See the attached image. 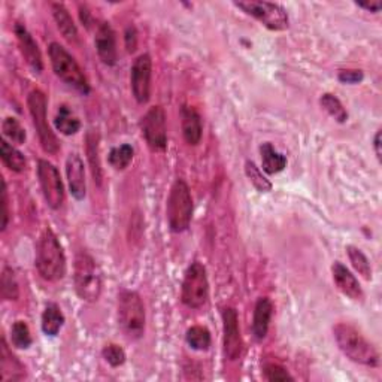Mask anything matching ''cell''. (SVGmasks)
<instances>
[{
  "instance_id": "1",
  "label": "cell",
  "mask_w": 382,
  "mask_h": 382,
  "mask_svg": "<svg viewBox=\"0 0 382 382\" xmlns=\"http://www.w3.org/2000/svg\"><path fill=\"white\" fill-rule=\"evenodd\" d=\"M36 269L45 281H60L66 275V256L59 238L51 228H45L36 245Z\"/></svg>"
},
{
  "instance_id": "2",
  "label": "cell",
  "mask_w": 382,
  "mask_h": 382,
  "mask_svg": "<svg viewBox=\"0 0 382 382\" xmlns=\"http://www.w3.org/2000/svg\"><path fill=\"white\" fill-rule=\"evenodd\" d=\"M334 341L339 350L350 358L351 362L367 367H376L379 364V354L363 334L351 324L339 322L333 327Z\"/></svg>"
},
{
  "instance_id": "3",
  "label": "cell",
  "mask_w": 382,
  "mask_h": 382,
  "mask_svg": "<svg viewBox=\"0 0 382 382\" xmlns=\"http://www.w3.org/2000/svg\"><path fill=\"white\" fill-rule=\"evenodd\" d=\"M74 282L76 294L84 302H96L102 293V273L96 260L88 252H79L75 259Z\"/></svg>"
},
{
  "instance_id": "4",
  "label": "cell",
  "mask_w": 382,
  "mask_h": 382,
  "mask_svg": "<svg viewBox=\"0 0 382 382\" xmlns=\"http://www.w3.org/2000/svg\"><path fill=\"white\" fill-rule=\"evenodd\" d=\"M166 214L169 227L175 233H182L190 227L193 218V198L190 187L184 179H177L173 182L169 193Z\"/></svg>"
},
{
  "instance_id": "5",
  "label": "cell",
  "mask_w": 382,
  "mask_h": 382,
  "mask_svg": "<svg viewBox=\"0 0 382 382\" xmlns=\"http://www.w3.org/2000/svg\"><path fill=\"white\" fill-rule=\"evenodd\" d=\"M145 306L136 292L123 290L118 294V322L129 339H141L145 333Z\"/></svg>"
},
{
  "instance_id": "6",
  "label": "cell",
  "mask_w": 382,
  "mask_h": 382,
  "mask_svg": "<svg viewBox=\"0 0 382 382\" xmlns=\"http://www.w3.org/2000/svg\"><path fill=\"white\" fill-rule=\"evenodd\" d=\"M50 62L54 74L59 76L64 84L74 87L83 95L90 93V84L83 69L74 57L60 43L53 42L48 48Z\"/></svg>"
},
{
  "instance_id": "7",
  "label": "cell",
  "mask_w": 382,
  "mask_h": 382,
  "mask_svg": "<svg viewBox=\"0 0 382 382\" xmlns=\"http://www.w3.org/2000/svg\"><path fill=\"white\" fill-rule=\"evenodd\" d=\"M27 107L42 149L46 154H57L60 151V142L46 120V96L41 90H33L27 97Z\"/></svg>"
},
{
  "instance_id": "8",
  "label": "cell",
  "mask_w": 382,
  "mask_h": 382,
  "mask_svg": "<svg viewBox=\"0 0 382 382\" xmlns=\"http://www.w3.org/2000/svg\"><path fill=\"white\" fill-rule=\"evenodd\" d=\"M210 297V282L205 266L199 261H194L189 266L184 275L181 299L185 306L190 309H200L206 305Z\"/></svg>"
},
{
  "instance_id": "9",
  "label": "cell",
  "mask_w": 382,
  "mask_h": 382,
  "mask_svg": "<svg viewBox=\"0 0 382 382\" xmlns=\"http://www.w3.org/2000/svg\"><path fill=\"white\" fill-rule=\"evenodd\" d=\"M235 5L244 11L245 14L260 21L269 30L282 32L290 26L287 11L278 4L261 2V0H245V2H235Z\"/></svg>"
},
{
  "instance_id": "10",
  "label": "cell",
  "mask_w": 382,
  "mask_h": 382,
  "mask_svg": "<svg viewBox=\"0 0 382 382\" xmlns=\"http://www.w3.org/2000/svg\"><path fill=\"white\" fill-rule=\"evenodd\" d=\"M38 179L46 205L51 210H59V207H62L64 202V185L59 169L48 160H39Z\"/></svg>"
},
{
  "instance_id": "11",
  "label": "cell",
  "mask_w": 382,
  "mask_h": 382,
  "mask_svg": "<svg viewBox=\"0 0 382 382\" xmlns=\"http://www.w3.org/2000/svg\"><path fill=\"white\" fill-rule=\"evenodd\" d=\"M141 132L153 151H165L168 146L166 114L161 107H153L141 120Z\"/></svg>"
},
{
  "instance_id": "12",
  "label": "cell",
  "mask_w": 382,
  "mask_h": 382,
  "mask_svg": "<svg viewBox=\"0 0 382 382\" xmlns=\"http://www.w3.org/2000/svg\"><path fill=\"white\" fill-rule=\"evenodd\" d=\"M153 60L149 54H141L135 60L130 71V87L137 103H146L151 97Z\"/></svg>"
},
{
  "instance_id": "13",
  "label": "cell",
  "mask_w": 382,
  "mask_h": 382,
  "mask_svg": "<svg viewBox=\"0 0 382 382\" xmlns=\"http://www.w3.org/2000/svg\"><path fill=\"white\" fill-rule=\"evenodd\" d=\"M223 350L224 357L230 362H235L242 354V336L239 329V318L235 308H226L223 311Z\"/></svg>"
},
{
  "instance_id": "14",
  "label": "cell",
  "mask_w": 382,
  "mask_h": 382,
  "mask_svg": "<svg viewBox=\"0 0 382 382\" xmlns=\"http://www.w3.org/2000/svg\"><path fill=\"white\" fill-rule=\"evenodd\" d=\"M95 45L99 59L103 64L114 66L118 59L117 51V38H115V32L111 27L109 22H102L96 30Z\"/></svg>"
},
{
  "instance_id": "15",
  "label": "cell",
  "mask_w": 382,
  "mask_h": 382,
  "mask_svg": "<svg viewBox=\"0 0 382 382\" xmlns=\"http://www.w3.org/2000/svg\"><path fill=\"white\" fill-rule=\"evenodd\" d=\"M15 36L18 41L20 51L25 57L26 63L32 67L33 72L41 74L43 71V62H42V54L39 50L38 42L33 39L30 32L22 25H15Z\"/></svg>"
},
{
  "instance_id": "16",
  "label": "cell",
  "mask_w": 382,
  "mask_h": 382,
  "mask_svg": "<svg viewBox=\"0 0 382 382\" xmlns=\"http://www.w3.org/2000/svg\"><path fill=\"white\" fill-rule=\"evenodd\" d=\"M66 175L69 182V190L76 200H83L87 193L86 184V169L84 161L76 153L69 154L66 160Z\"/></svg>"
},
{
  "instance_id": "17",
  "label": "cell",
  "mask_w": 382,
  "mask_h": 382,
  "mask_svg": "<svg viewBox=\"0 0 382 382\" xmlns=\"http://www.w3.org/2000/svg\"><path fill=\"white\" fill-rule=\"evenodd\" d=\"M332 273H333L334 284H336V287L345 296H348L353 300L363 299L364 294H363L360 282H358L357 278L350 272V269L346 268V266L336 261L332 266Z\"/></svg>"
},
{
  "instance_id": "18",
  "label": "cell",
  "mask_w": 382,
  "mask_h": 382,
  "mask_svg": "<svg viewBox=\"0 0 382 382\" xmlns=\"http://www.w3.org/2000/svg\"><path fill=\"white\" fill-rule=\"evenodd\" d=\"M181 125L185 142L189 145H199L202 141V118L199 112L191 107H182L181 109Z\"/></svg>"
},
{
  "instance_id": "19",
  "label": "cell",
  "mask_w": 382,
  "mask_h": 382,
  "mask_svg": "<svg viewBox=\"0 0 382 382\" xmlns=\"http://www.w3.org/2000/svg\"><path fill=\"white\" fill-rule=\"evenodd\" d=\"M273 314V305L268 297H260L254 308V320H252V333L256 339L263 341L268 334L269 324Z\"/></svg>"
},
{
  "instance_id": "20",
  "label": "cell",
  "mask_w": 382,
  "mask_h": 382,
  "mask_svg": "<svg viewBox=\"0 0 382 382\" xmlns=\"http://www.w3.org/2000/svg\"><path fill=\"white\" fill-rule=\"evenodd\" d=\"M0 362H2V379L4 381H20L26 378V369L20 363L18 358L9 351L5 338L2 339V353H0Z\"/></svg>"
},
{
  "instance_id": "21",
  "label": "cell",
  "mask_w": 382,
  "mask_h": 382,
  "mask_svg": "<svg viewBox=\"0 0 382 382\" xmlns=\"http://www.w3.org/2000/svg\"><path fill=\"white\" fill-rule=\"evenodd\" d=\"M261 154V168L269 175L280 173L287 168V157L281 153H278L271 142H264L260 146Z\"/></svg>"
},
{
  "instance_id": "22",
  "label": "cell",
  "mask_w": 382,
  "mask_h": 382,
  "mask_svg": "<svg viewBox=\"0 0 382 382\" xmlns=\"http://www.w3.org/2000/svg\"><path fill=\"white\" fill-rule=\"evenodd\" d=\"M51 9H53V17H54L55 25L57 27H59L60 33L63 34V38L67 39L69 42H74L78 36V30L66 6L63 4H53Z\"/></svg>"
},
{
  "instance_id": "23",
  "label": "cell",
  "mask_w": 382,
  "mask_h": 382,
  "mask_svg": "<svg viewBox=\"0 0 382 382\" xmlns=\"http://www.w3.org/2000/svg\"><path fill=\"white\" fill-rule=\"evenodd\" d=\"M0 157H2L4 165L13 172L21 173L27 168V160L25 154L18 151L14 145H11L6 139L0 141Z\"/></svg>"
},
{
  "instance_id": "24",
  "label": "cell",
  "mask_w": 382,
  "mask_h": 382,
  "mask_svg": "<svg viewBox=\"0 0 382 382\" xmlns=\"http://www.w3.org/2000/svg\"><path fill=\"white\" fill-rule=\"evenodd\" d=\"M64 324V315L62 309L55 303H48L42 314V332L46 336H57Z\"/></svg>"
},
{
  "instance_id": "25",
  "label": "cell",
  "mask_w": 382,
  "mask_h": 382,
  "mask_svg": "<svg viewBox=\"0 0 382 382\" xmlns=\"http://www.w3.org/2000/svg\"><path fill=\"white\" fill-rule=\"evenodd\" d=\"M86 153L91 169V175L95 178V182L102 184V165L99 157V135L90 130L86 136Z\"/></svg>"
},
{
  "instance_id": "26",
  "label": "cell",
  "mask_w": 382,
  "mask_h": 382,
  "mask_svg": "<svg viewBox=\"0 0 382 382\" xmlns=\"http://www.w3.org/2000/svg\"><path fill=\"white\" fill-rule=\"evenodd\" d=\"M55 129L64 136H72L81 129V121L67 105H62L54 118Z\"/></svg>"
},
{
  "instance_id": "27",
  "label": "cell",
  "mask_w": 382,
  "mask_h": 382,
  "mask_svg": "<svg viewBox=\"0 0 382 382\" xmlns=\"http://www.w3.org/2000/svg\"><path fill=\"white\" fill-rule=\"evenodd\" d=\"M185 341L196 351H206L211 346V333L203 326H193L187 330Z\"/></svg>"
},
{
  "instance_id": "28",
  "label": "cell",
  "mask_w": 382,
  "mask_h": 382,
  "mask_svg": "<svg viewBox=\"0 0 382 382\" xmlns=\"http://www.w3.org/2000/svg\"><path fill=\"white\" fill-rule=\"evenodd\" d=\"M320 105L332 118H334V121L343 124L346 123V120H348V112H346V109L343 108L342 102L336 96L330 95V93H326V95L321 96Z\"/></svg>"
},
{
  "instance_id": "29",
  "label": "cell",
  "mask_w": 382,
  "mask_h": 382,
  "mask_svg": "<svg viewBox=\"0 0 382 382\" xmlns=\"http://www.w3.org/2000/svg\"><path fill=\"white\" fill-rule=\"evenodd\" d=\"M133 156H135L133 146L129 144H123L117 148L111 149V153L108 156V161L114 169L124 170L125 168H129V165L132 163Z\"/></svg>"
},
{
  "instance_id": "30",
  "label": "cell",
  "mask_w": 382,
  "mask_h": 382,
  "mask_svg": "<svg viewBox=\"0 0 382 382\" xmlns=\"http://www.w3.org/2000/svg\"><path fill=\"white\" fill-rule=\"evenodd\" d=\"M346 254H348V259L353 264V268L360 273L364 280L370 281L372 280V266H370L369 259L366 257V254L357 247H346Z\"/></svg>"
},
{
  "instance_id": "31",
  "label": "cell",
  "mask_w": 382,
  "mask_h": 382,
  "mask_svg": "<svg viewBox=\"0 0 382 382\" xmlns=\"http://www.w3.org/2000/svg\"><path fill=\"white\" fill-rule=\"evenodd\" d=\"M11 343L18 350H27L32 345V334L25 321H15L11 327Z\"/></svg>"
},
{
  "instance_id": "32",
  "label": "cell",
  "mask_w": 382,
  "mask_h": 382,
  "mask_svg": "<svg viewBox=\"0 0 382 382\" xmlns=\"http://www.w3.org/2000/svg\"><path fill=\"white\" fill-rule=\"evenodd\" d=\"M2 132L5 135V137H8L11 142L17 144V145H22L26 142V130L25 127L20 124V121L14 117H8L4 120L2 123Z\"/></svg>"
},
{
  "instance_id": "33",
  "label": "cell",
  "mask_w": 382,
  "mask_h": 382,
  "mask_svg": "<svg viewBox=\"0 0 382 382\" xmlns=\"http://www.w3.org/2000/svg\"><path fill=\"white\" fill-rule=\"evenodd\" d=\"M0 290L5 300H17L20 296L18 282L13 269L5 268L2 272V280H0Z\"/></svg>"
},
{
  "instance_id": "34",
  "label": "cell",
  "mask_w": 382,
  "mask_h": 382,
  "mask_svg": "<svg viewBox=\"0 0 382 382\" xmlns=\"http://www.w3.org/2000/svg\"><path fill=\"white\" fill-rule=\"evenodd\" d=\"M245 173H247L250 182L260 193H269L272 190V182L263 175L261 170L256 166L254 161H247V163H245Z\"/></svg>"
},
{
  "instance_id": "35",
  "label": "cell",
  "mask_w": 382,
  "mask_h": 382,
  "mask_svg": "<svg viewBox=\"0 0 382 382\" xmlns=\"http://www.w3.org/2000/svg\"><path fill=\"white\" fill-rule=\"evenodd\" d=\"M102 355L112 367H120L125 363V353L117 343H108L103 346Z\"/></svg>"
},
{
  "instance_id": "36",
  "label": "cell",
  "mask_w": 382,
  "mask_h": 382,
  "mask_svg": "<svg viewBox=\"0 0 382 382\" xmlns=\"http://www.w3.org/2000/svg\"><path fill=\"white\" fill-rule=\"evenodd\" d=\"M264 378L268 381H294V378L290 375L288 370L280 364L268 363L264 366Z\"/></svg>"
},
{
  "instance_id": "37",
  "label": "cell",
  "mask_w": 382,
  "mask_h": 382,
  "mask_svg": "<svg viewBox=\"0 0 382 382\" xmlns=\"http://www.w3.org/2000/svg\"><path fill=\"white\" fill-rule=\"evenodd\" d=\"M338 79L342 84H358L364 79V74L362 71H354V69H348V71H341L338 75Z\"/></svg>"
},
{
  "instance_id": "38",
  "label": "cell",
  "mask_w": 382,
  "mask_h": 382,
  "mask_svg": "<svg viewBox=\"0 0 382 382\" xmlns=\"http://www.w3.org/2000/svg\"><path fill=\"white\" fill-rule=\"evenodd\" d=\"M9 223V207H8V189H6V182L2 181V231L6 230Z\"/></svg>"
},
{
  "instance_id": "39",
  "label": "cell",
  "mask_w": 382,
  "mask_h": 382,
  "mask_svg": "<svg viewBox=\"0 0 382 382\" xmlns=\"http://www.w3.org/2000/svg\"><path fill=\"white\" fill-rule=\"evenodd\" d=\"M124 39H125L127 51L133 53L136 50V45H137V33H136V29L133 26L127 27L125 34H124Z\"/></svg>"
},
{
  "instance_id": "40",
  "label": "cell",
  "mask_w": 382,
  "mask_h": 382,
  "mask_svg": "<svg viewBox=\"0 0 382 382\" xmlns=\"http://www.w3.org/2000/svg\"><path fill=\"white\" fill-rule=\"evenodd\" d=\"M355 5L362 9L370 11V13H374V14L379 13L381 8H382V4L379 2V0H372V2H357Z\"/></svg>"
},
{
  "instance_id": "41",
  "label": "cell",
  "mask_w": 382,
  "mask_h": 382,
  "mask_svg": "<svg viewBox=\"0 0 382 382\" xmlns=\"http://www.w3.org/2000/svg\"><path fill=\"white\" fill-rule=\"evenodd\" d=\"M374 149H375L376 158L381 161V157H382V151H381V130H378L376 135H375V137H374Z\"/></svg>"
}]
</instances>
